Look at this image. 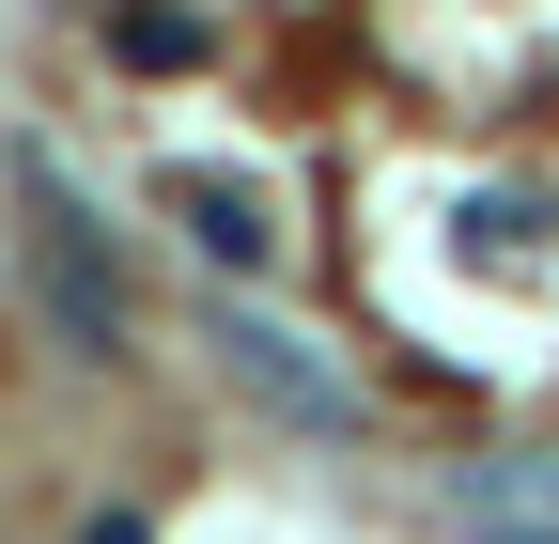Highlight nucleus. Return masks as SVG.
Returning a JSON list of instances; mask_svg holds the SVG:
<instances>
[{"mask_svg": "<svg viewBox=\"0 0 559 544\" xmlns=\"http://www.w3.org/2000/svg\"><path fill=\"white\" fill-rule=\"evenodd\" d=\"M218 358L280 389V421H342V374H326V358L296 343V327H264V311H234V296H218Z\"/></svg>", "mask_w": 559, "mask_h": 544, "instance_id": "f03ea898", "label": "nucleus"}, {"mask_svg": "<svg viewBox=\"0 0 559 544\" xmlns=\"http://www.w3.org/2000/svg\"><path fill=\"white\" fill-rule=\"evenodd\" d=\"M0 187H16V234H32V264H47V311L79 327V343H109V327H124V264H109V234H94V202L62 187V156L16 141Z\"/></svg>", "mask_w": 559, "mask_h": 544, "instance_id": "f257e3e1", "label": "nucleus"}]
</instances>
